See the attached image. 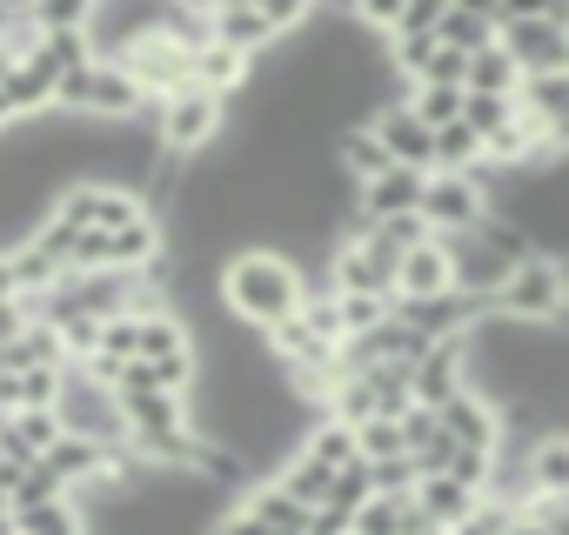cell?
<instances>
[{
    "instance_id": "cell-1",
    "label": "cell",
    "mask_w": 569,
    "mask_h": 535,
    "mask_svg": "<svg viewBox=\"0 0 569 535\" xmlns=\"http://www.w3.org/2000/svg\"><path fill=\"white\" fill-rule=\"evenodd\" d=\"M302 295H309L302 261L274 254V248H241V254L221 261V275H214V302H221V315L241 322V329H254V335L274 329V322H289V315L302 309Z\"/></svg>"
},
{
    "instance_id": "cell-2",
    "label": "cell",
    "mask_w": 569,
    "mask_h": 535,
    "mask_svg": "<svg viewBox=\"0 0 569 535\" xmlns=\"http://www.w3.org/2000/svg\"><path fill=\"white\" fill-rule=\"evenodd\" d=\"M54 422L61 435H81V442H101V448H121L128 442V422H121V402L114 388L88 369V362H61V395H54Z\"/></svg>"
},
{
    "instance_id": "cell-3",
    "label": "cell",
    "mask_w": 569,
    "mask_h": 535,
    "mask_svg": "<svg viewBox=\"0 0 569 535\" xmlns=\"http://www.w3.org/2000/svg\"><path fill=\"white\" fill-rule=\"evenodd\" d=\"M228 134V101L208 88H174L168 101H154V148L174 161H201L214 141Z\"/></svg>"
},
{
    "instance_id": "cell-4",
    "label": "cell",
    "mask_w": 569,
    "mask_h": 535,
    "mask_svg": "<svg viewBox=\"0 0 569 535\" xmlns=\"http://www.w3.org/2000/svg\"><path fill=\"white\" fill-rule=\"evenodd\" d=\"M489 214V181L482 174H429L422 181V221L429 234H469Z\"/></svg>"
},
{
    "instance_id": "cell-5",
    "label": "cell",
    "mask_w": 569,
    "mask_h": 535,
    "mask_svg": "<svg viewBox=\"0 0 569 535\" xmlns=\"http://www.w3.org/2000/svg\"><path fill=\"white\" fill-rule=\"evenodd\" d=\"M389 315H396V322H409L422 342H462L476 322H489V295L449 289V295H429V302H396Z\"/></svg>"
},
{
    "instance_id": "cell-6",
    "label": "cell",
    "mask_w": 569,
    "mask_h": 535,
    "mask_svg": "<svg viewBox=\"0 0 569 535\" xmlns=\"http://www.w3.org/2000/svg\"><path fill=\"white\" fill-rule=\"evenodd\" d=\"M121 68L134 74V88H141L148 101H168L174 88H188V74H194V48H181L174 34H141V41L121 54Z\"/></svg>"
},
{
    "instance_id": "cell-7",
    "label": "cell",
    "mask_w": 569,
    "mask_h": 535,
    "mask_svg": "<svg viewBox=\"0 0 569 535\" xmlns=\"http://www.w3.org/2000/svg\"><path fill=\"white\" fill-rule=\"evenodd\" d=\"M496 48L516 61V74H569V28L556 21H502Z\"/></svg>"
},
{
    "instance_id": "cell-8",
    "label": "cell",
    "mask_w": 569,
    "mask_h": 535,
    "mask_svg": "<svg viewBox=\"0 0 569 535\" xmlns=\"http://www.w3.org/2000/svg\"><path fill=\"white\" fill-rule=\"evenodd\" d=\"M462 388H469V355H462V342H429V349L409 362V402H416V408H449Z\"/></svg>"
},
{
    "instance_id": "cell-9",
    "label": "cell",
    "mask_w": 569,
    "mask_h": 535,
    "mask_svg": "<svg viewBox=\"0 0 569 535\" xmlns=\"http://www.w3.org/2000/svg\"><path fill=\"white\" fill-rule=\"evenodd\" d=\"M422 168H389V174H376V181H362L356 188V228L362 221H389V214H422ZM349 228V234H356Z\"/></svg>"
},
{
    "instance_id": "cell-10",
    "label": "cell",
    "mask_w": 569,
    "mask_h": 535,
    "mask_svg": "<svg viewBox=\"0 0 569 535\" xmlns=\"http://www.w3.org/2000/svg\"><path fill=\"white\" fill-rule=\"evenodd\" d=\"M442 415V428H449V442L456 448H482V455H496L502 448V435H509V422H502V408L489 402V395H476V388H462L449 408H436Z\"/></svg>"
},
{
    "instance_id": "cell-11",
    "label": "cell",
    "mask_w": 569,
    "mask_h": 535,
    "mask_svg": "<svg viewBox=\"0 0 569 535\" xmlns=\"http://www.w3.org/2000/svg\"><path fill=\"white\" fill-rule=\"evenodd\" d=\"M449 289H456V268H449L442 234L402 254V268H396V302H429V295H449Z\"/></svg>"
},
{
    "instance_id": "cell-12",
    "label": "cell",
    "mask_w": 569,
    "mask_h": 535,
    "mask_svg": "<svg viewBox=\"0 0 569 535\" xmlns=\"http://www.w3.org/2000/svg\"><path fill=\"white\" fill-rule=\"evenodd\" d=\"M369 128H376V141L389 148V161H396V168H422V174H429V148H436V134H429L409 108H376V121H369Z\"/></svg>"
},
{
    "instance_id": "cell-13",
    "label": "cell",
    "mask_w": 569,
    "mask_h": 535,
    "mask_svg": "<svg viewBox=\"0 0 569 535\" xmlns=\"http://www.w3.org/2000/svg\"><path fill=\"white\" fill-rule=\"evenodd\" d=\"M522 482L542 502H569V435H536L522 448Z\"/></svg>"
},
{
    "instance_id": "cell-14",
    "label": "cell",
    "mask_w": 569,
    "mask_h": 535,
    "mask_svg": "<svg viewBox=\"0 0 569 535\" xmlns=\"http://www.w3.org/2000/svg\"><path fill=\"white\" fill-rule=\"evenodd\" d=\"M248 81H254V61H248V54H234V48H221V41L194 48V74H188V88H208V94L234 101Z\"/></svg>"
},
{
    "instance_id": "cell-15",
    "label": "cell",
    "mask_w": 569,
    "mask_h": 535,
    "mask_svg": "<svg viewBox=\"0 0 569 535\" xmlns=\"http://www.w3.org/2000/svg\"><path fill=\"white\" fill-rule=\"evenodd\" d=\"M134 355H141V362L194 355V322H188L181 309H154V315H141V329H134Z\"/></svg>"
},
{
    "instance_id": "cell-16",
    "label": "cell",
    "mask_w": 569,
    "mask_h": 535,
    "mask_svg": "<svg viewBox=\"0 0 569 535\" xmlns=\"http://www.w3.org/2000/svg\"><path fill=\"white\" fill-rule=\"evenodd\" d=\"M422 528H436L409 495H369L356 515H349V535H422Z\"/></svg>"
},
{
    "instance_id": "cell-17",
    "label": "cell",
    "mask_w": 569,
    "mask_h": 535,
    "mask_svg": "<svg viewBox=\"0 0 569 535\" xmlns=\"http://www.w3.org/2000/svg\"><path fill=\"white\" fill-rule=\"evenodd\" d=\"M241 508H254V515H261L268 528H281V535H302V528H309V515H316V508H302V502H296L289 488H281L274 475H261V482H248V495H241Z\"/></svg>"
},
{
    "instance_id": "cell-18",
    "label": "cell",
    "mask_w": 569,
    "mask_h": 535,
    "mask_svg": "<svg viewBox=\"0 0 569 535\" xmlns=\"http://www.w3.org/2000/svg\"><path fill=\"white\" fill-rule=\"evenodd\" d=\"M409 502H416L436 528H456V522H462L482 495H469V488H462V482H449V475H422V482L409 488Z\"/></svg>"
},
{
    "instance_id": "cell-19",
    "label": "cell",
    "mask_w": 569,
    "mask_h": 535,
    "mask_svg": "<svg viewBox=\"0 0 569 535\" xmlns=\"http://www.w3.org/2000/svg\"><path fill=\"white\" fill-rule=\"evenodd\" d=\"M0 94H8L14 121H41V114H54V81H48L41 68H28V61H14V68H8Z\"/></svg>"
},
{
    "instance_id": "cell-20",
    "label": "cell",
    "mask_w": 569,
    "mask_h": 535,
    "mask_svg": "<svg viewBox=\"0 0 569 535\" xmlns=\"http://www.w3.org/2000/svg\"><path fill=\"white\" fill-rule=\"evenodd\" d=\"M214 41L234 48V54H248V61H261V54L274 48V28H268L254 8H221V14H214Z\"/></svg>"
},
{
    "instance_id": "cell-21",
    "label": "cell",
    "mask_w": 569,
    "mask_h": 535,
    "mask_svg": "<svg viewBox=\"0 0 569 535\" xmlns=\"http://www.w3.org/2000/svg\"><path fill=\"white\" fill-rule=\"evenodd\" d=\"M302 455L322 462V468H349V462H362V455H356V428L336 422V415H322V408H316V422H309V435H302Z\"/></svg>"
},
{
    "instance_id": "cell-22",
    "label": "cell",
    "mask_w": 569,
    "mask_h": 535,
    "mask_svg": "<svg viewBox=\"0 0 569 535\" xmlns=\"http://www.w3.org/2000/svg\"><path fill=\"white\" fill-rule=\"evenodd\" d=\"M88 61H94V41H88V28H74V34H41V48L28 54V68H41L48 81L74 74V68H88Z\"/></svg>"
},
{
    "instance_id": "cell-23",
    "label": "cell",
    "mask_w": 569,
    "mask_h": 535,
    "mask_svg": "<svg viewBox=\"0 0 569 535\" xmlns=\"http://www.w3.org/2000/svg\"><path fill=\"white\" fill-rule=\"evenodd\" d=\"M462 88H469V94H516L522 74H516V61L489 41V48H476V54L462 61Z\"/></svg>"
},
{
    "instance_id": "cell-24",
    "label": "cell",
    "mask_w": 569,
    "mask_h": 535,
    "mask_svg": "<svg viewBox=\"0 0 569 535\" xmlns=\"http://www.w3.org/2000/svg\"><path fill=\"white\" fill-rule=\"evenodd\" d=\"M476 168H482V141H476L462 121L436 128V148H429V174H476Z\"/></svg>"
},
{
    "instance_id": "cell-25",
    "label": "cell",
    "mask_w": 569,
    "mask_h": 535,
    "mask_svg": "<svg viewBox=\"0 0 569 535\" xmlns=\"http://www.w3.org/2000/svg\"><path fill=\"white\" fill-rule=\"evenodd\" d=\"M14 535H88V515H81L74 495H61V502L21 508V515H14Z\"/></svg>"
},
{
    "instance_id": "cell-26",
    "label": "cell",
    "mask_w": 569,
    "mask_h": 535,
    "mask_svg": "<svg viewBox=\"0 0 569 535\" xmlns=\"http://www.w3.org/2000/svg\"><path fill=\"white\" fill-rule=\"evenodd\" d=\"M274 482H281V488H289V495H296L302 508H322V502H329V482H336V468H322V462H309V455L296 448L289 462H281V468H274Z\"/></svg>"
},
{
    "instance_id": "cell-27",
    "label": "cell",
    "mask_w": 569,
    "mask_h": 535,
    "mask_svg": "<svg viewBox=\"0 0 569 535\" xmlns=\"http://www.w3.org/2000/svg\"><path fill=\"white\" fill-rule=\"evenodd\" d=\"M509 121H516V94H469V88H462V128H469L476 141L502 134Z\"/></svg>"
},
{
    "instance_id": "cell-28",
    "label": "cell",
    "mask_w": 569,
    "mask_h": 535,
    "mask_svg": "<svg viewBox=\"0 0 569 535\" xmlns=\"http://www.w3.org/2000/svg\"><path fill=\"white\" fill-rule=\"evenodd\" d=\"M436 41H442V48H456V54H476V48H489V41H496V21L449 8V14L436 21Z\"/></svg>"
},
{
    "instance_id": "cell-29",
    "label": "cell",
    "mask_w": 569,
    "mask_h": 535,
    "mask_svg": "<svg viewBox=\"0 0 569 535\" xmlns=\"http://www.w3.org/2000/svg\"><path fill=\"white\" fill-rule=\"evenodd\" d=\"M429 134L436 128H449V121H462V88H409V101H402Z\"/></svg>"
},
{
    "instance_id": "cell-30",
    "label": "cell",
    "mask_w": 569,
    "mask_h": 535,
    "mask_svg": "<svg viewBox=\"0 0 569 535\" xmlns=\"http://www.w3.org/2000/svg\"><path fill=\"white\" fill-rule=\"evenodd\" d=\"M362 228H369V234H376L382 248H396V254H409V248H422V241H436L422 214H389V221H362Z\"/></svg>"
},
{
    "instance_id": "cell-31",
    "label": "cell",
    "mask_w": 569,
    "mask_h": 535,
    "mask_svg": "<svg viewBox=\"0 0 569 535\" xmlns=\"http://www.w3.org/2000/svg\"><path fill=\"white\" fill-rule=\"evenodd\" d=\"M356 455H362V462L409 455V448H402V422H389V415H376V422H356Z\"/></svg>"
},
{
    "instance_id": "cell-32",
    "label": "cell",
    "mask_w": 569,
    "mask_h": 535,
    "mask_svg": "<svg viewBox=\"0 0 569 535\" xmlns=\"http://www.w3.org/2000/svg\"><path fill=\"white\" fill-rule=\"evenodd\" d=\"M369 495H376V488H369V462H349V468H336V482H329V502H322V508L356 515Z\"/></svg>"
},
{
    "instance_id": "cell-33",
    "label": "cell",
    "mask_w": 569,
    "mask_h": 535,
    "mask_svg": "<svg viewBox=\"0 0 569 535\" xmlns=\"http://www.w3.org/2000/svg\"><path fill=\"white\" fill-rule=\"evenodd\" d=\"M34 21H41V34H74L94 21V0H34Z\"/></svg>"
},
{
    "instance_id": "cell-34",
    "label": "cell",
    "mask_w": 569,
    "mask_h": 535,
    "mask_svg": "<svg viewBox=\"0 0 569 535\" xmlns=\"http://www.w3.org/2000/svg\"><path fill=\"white\" fill-rule=\"evenodd\" d=\"M416 482H422L416 455H382V462H369V488H376V495H409Z\"/></svg>"
},
{
    "instance_id": "cell-35",
    "label": "cell",
    "mask_w": 569,
    "mask_h": 535,
    "mask_svg": "<svg viewBox=\"0 0 569 535\" xmlns=\"http://www.w3.org/2000/svg\"><path fill=\"white\" fill-rule=\"evenodd\" d=\"M254 14L274 28V41H289L296 28H309V21H316V0H254Z\"/></svg>"
},
{
    "instance_id": "cell-36",
    "label": "cell",
    "mask_w": 569,
    "mask_h": 535,
    "mask_svg": "<svg viewBox=\"0 0 569 535\" xmlns=\"http://www.w3.org/2000/svg\"><path fill=\"white\" fill-rule=\"evenodd\" d=\"M336 309H342V342H349V335H369L396 302H382V295H336Z\"/></svg>"
},
{
    "instance_id": "cell-37",
    "label": "cell",
    "mask_w": 569,
    "mask_h": 535,
    "mask_svg": "<svg viewBox=\"0 0 569 535\" xmlns=\"http://www.w3.org/2000/svg\"><path fill=\"white\" fill-rule=\"evenodd\" d=\"M14 435H21L34 455H48V448L61 442V422H54V408H14Z\"/></svg>"
},
{
    "instance_id": "cell-38",
    "label": "cell",
    "mask_w": 569,
    "mask_h": 535,
    "mask_svg": "<svg viewBox=\"0 0 569 535\" xmlns=\"http://www.w3.org/2000/svg\"><path fill=\"white\" fill-rule=\"evenodd\" d=\"M0 48H8L14 61H28L41 48V21L34 14H8V28H0Z\"/></svg>"
},
{
    "instance_id": "cell-39",
    "label": "cell",
    "mask_w": 569,
    "mask_h": 535,
    "mask_svg": "<svg viewBox=\"0 0 569 535\" xmlns=\"http://www.w3.org/2000/svg\"><path fill=\"white\" fill-rule=\"evenodd\" d=\"M449 14V0H402V21L396 34H436V21Z\"/></svg>"
},
{
    "instance_id": "cell-40",
    "label": "cell",
    "mask_w": 569,
    "mask_h": 535,
    "mask_svg": "<svg viewBox=\"0 0 569 535\" xmlns=\"http://www.w3.org/2000/svg\"><path fill=\"white\" fill-rule=\"evenodd\" d=\"M208 535H281V528H268L254 508H241V502H234V508H221V515L208 522Z\"/></svg>"
},
{
    "instance_id": "cell-41",
    "label": "cell",
    "mask_w": 569,
    "mask_h": 535,
    "mask_svg": "<svg viewBox=\"0 0 569 535\" xmlns=\"http://www.w3.org/2000/svg\"><path fill=\"white\" fill-rule=\"evenodd\" d=\"M522 508H529V515H536L549 535H569V502H542V495H529Z\"/></svg>"
},
{
    "instance_id": "cell-42",
    "label": "cell",
    "mask_w": 569,
    "mask_h": 535,
    "mask_svg": "<svg viewBox=\"0 0 569 535\" xmlns=\"http://www.w3.org/2000/svg\"><path fill=\"white\" fill-rule=\"evenodd\" d=\"M21 329H28V302H0V349H8Z\"/></svg>"
},
{
    "instance_id": "cell-43",
    "label": "cell",
    "mask_w": 569,
    "mask_h": 535,
    "mask_svg": "<svg viewBox=\"0 0 569 535\" xmlns=\"http://www.w3.org/2000/svg\"><path fill=\"white\" fill-rule=\"evenodd\" d=\"M502 535H549V528H542V522H536V515H529V508H516V515H509V528H502Z\"/></svg>"
},
{
    "instance_id": "cell-44",
    "label": "cell",
    "mask_w": 569,
    "mask_h": 535,
    "mask_svg": "<svg viewBox=\"0 0 569 535\" xmlns=\"http://www.w3.org/2000/svg\"><path fill=\"white\" fill-rule=\"evenodd\" d=\"M0 302H21V282H14V261L0 254Z\"/></svg>"
},
{
    "instance_id": "cell-45",
    "label": "cell",
    "mask_w": 569,
    "mask_h": 535,
    "mask_svg": "<svg viewBox=\"0 0 569 535\" xmlns=\"http://www.w3.org/2000/svg\"><path fill=\"white\" fill-rule=\"evenodd\" d=\"M449 8H462V14H482V21H496V0H449Z\"/></svg>"
},
{
    "instance_id": "cell-46",
    "label": "cell",
    "mask_w": 569,
    "mask_h": 535,
    "mask_svg": "<svg viewBox=\"0 0 569 535\" xmlns=\"http://www.w3.org/2000/svg\"><path fill=\"white\" fill-rule=\"evenodd\" d=\"M0 14H34V0H0Z\"/></svg>"
},
{
    "instance_id": "cell-47",
    "label": "cell",
    "mask_w": 569,
    "mask_h": 535,
    "mask_svg": "<svg viewBox=\"0 0 569 535\" xmlns=\"http://www.w3.org/2000/svg\"><path fill=\"white\" fill-rule=\"evenodd\" d=\"M14 128V108H8V94H0V134H8Z\"/></svg>"
},
{
    "instance_id": "cell-48",
    "label": "cell",
    "mask_w": 569,
    "mask_h": 535,
    "mask_svg": "<svg viewBox=\"0 0 569 535\" xmlns=\"http://www.w3.org/2000/svg\"><path fill=\"white\" fill-rule=\"evenodd\" d=\"M221 8H254V0H214V14H221Z\"/></svg>"
},
{
    "instance_id": "cell-49",
    "label": "cell",
    "mask_w": 569,
    "mask_h": 535,
    "mask_svg": "<svg viewBox=\"0 0 569 535\" xmlns=\"http://www.w3.org/2000/svg\"><path fill=\"white\" fill-rule=\"evenodd\" d=\"M8 68H14V54H8V48H0V81H8Z\"/></svg>"
},
{
    "instance_id": "cell-50",
    "label": "cell",
    "mask_w": 569,
    "mask_h": 535,
    "mask_svg": "<svg viewBox=\"0 0 569 535\" xmlns=\"http://www.w3.org/2000/svg\"><path fill=\"white\" fill-rule=\"evenodd\" d=\"M0 508H8V495H0Z\"/></svg>"
},
{
    "instance_id": "cell-51",
    "label": "cell",
    "mask_w": 569,
    "mask_h": 535,
    "mask_svg": "<svg viewBox=\"0 0 569 535\" xmlns=\"http://www.w3.org/2000/svg\"><path fill=\"white\" fill-rule=\"evenodd\" d=\"M0 28H8V14H0Z\"/></svg>"
}]
</instances>
